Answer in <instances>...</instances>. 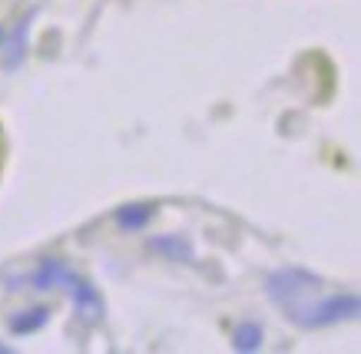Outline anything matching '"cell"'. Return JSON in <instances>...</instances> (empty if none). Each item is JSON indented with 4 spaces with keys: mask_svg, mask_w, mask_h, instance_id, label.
<instances>
[{
    "mask_svg": "<svg viewBox=\"0 0 361 354\" xmlns=\"http://www.w3.org/2000/svg\"><path fill=\"white\" fill-rule=\"evenodd\" d=\"M262 344V328L259 324H242V328H235V348L239 351H255Z\"/></svg>",
    "mask_w": 361,
    "mask_h": 354,
    "instance_id": "obj_3",
    "label": "cell"
},
{
    "mask_svg": "<svg viewBox=\"0 0 361 354\" xmlns=\"http://www.w3.org/2000/svg\"><path fill=\"white\" fill-rule=\"evenodd\" d=\"M47 315H50L47 308H33V311H30V318H17V321L11 324V328H13L17 334H20V331H33V328H40V324L47 321Z\"/></svg>",
    "mask_w": 361,
    "mask_h": 354,
    "instance_id": "obj_4",
    "label": "cell"
},
{
    "mask_svg": "<svg viewBox=\"0 0 361 354\" xmlns=\"http://www.w3.org/2000/svg\"><path fill=\"white\" fill-rule=\"evenodd\" d=\"M0 163H4V143H0Z\"/></svg>",
    "mask_w": 361,
    "mask_h": 354,
    "instance_id": "obj_5",
    "label": "cell"
},
{
    "mask_svg": "<svg viewBox=\"0 0 361 354\" xmlns=\"http://www.w3.org/2000/svg\"><path fill=\"white\" fill-rule=\"evenodd\" d=\"M0 37H4V30H0Z\"/></svg>",
    "mask_w": 361,
    "mask_h": 354,
    "instance_id": "obj_6",
    "label": "cell"
},
{
    "mask_svg": "<svg viewBox=\"0 0 361 354\" xmlns=\"http://www.w3.org/2000/svg\"><path fill=\"white\" fill-rule=\"evenodd\" d=\"M149 215H153V206H123V209L116 212V219H120L123 229H140V225H146Z\"/></svg>",
    "mask_w": 361,
    "mask_h": 354,
    "instance_id": "obj_2",
    "label": "cell"
},
{
    "mask_svg": "<svg viewBox=\"0 0 361 354\" xmlns=\"http://www.w3.org/2000/svg\"><path fill=\"white\" fill-rule=\"evenodd\" d=\"M318 282L305 272H279L269 278V291L279 305H285V311L298 321V324H329L338 318H355L358 315V298L355 295H335V298L315 301Z\"/></svg>",
    "mask_w": 361,
    "mask_h": 354,
    "instance_id": "obj_1",
    "label": "cell"
}]
</instances>
